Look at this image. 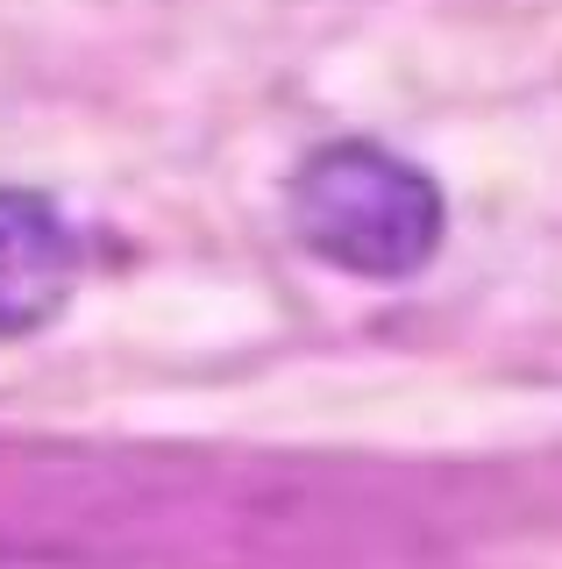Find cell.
<instances>
[{"mask_svg":"<svg viewBox=\"0 0 562 569\" xmlns=\"http://www.w3.org/2000/svg\"><path fill=\"white\" fill-rule=\"evenodd\" d=\"M0 569H22V562H8V556H0Z\"/></svg>","mask_w":562,"mask_h":569,"instance_id":"cell-3","label":"cell"},{"mask_svg":"<svg viewBox=\"0 0 562 569\" xmlns=\"http://www.w3.org/2000/svg\"><path fill=\"white\" fill-rule=\"evenodd\" d=\"M72 278H79V249L64 213L43 192L0 186V342L43 328L72 299Z\"/></svg>","mask_w":562,"mask_h":569,"instance_id":"cell-2","label":"cell"},{"mask_svg":"<svg viewBox=\"0 0 562 569\" xmlns=\"http://www.w3.org/2000/svg\"><path fill=\"white\" fill-rule=\"evenodd\" d=\"M292 236L335 271L413 278L442 249V192L378 142H328L292 178Z\"/></svg>","mask_w":562,"mask_h":569,"instance_id":"cell-1","label":"cell"}]
</instances>
